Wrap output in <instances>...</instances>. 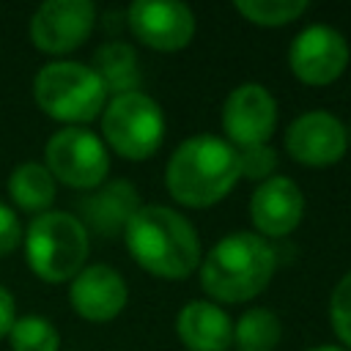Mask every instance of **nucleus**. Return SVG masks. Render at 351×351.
<instances>
[{"label": "nucleus", "mask_w": 351, "mask_h": 351, "mask_svg": "<svg viewBox=\"0 0 351 351\" xmlns=\"http://www.w3.org/2000/svg\"><path fill=\"white\" fill-rule=\"evenodd\" d=\"M132 258L151 274L184 280L200 263V239L186 217L167 206H140L123 228Z\"/></svg>", "instance_id": "nucleus-1"}, {"label": "nucleus", "mask_w": 351, "mask_h": 351, "mask_svg": "<svg viewBox=\"0 0 351 351\" xmlns=\"http://www.w3.org/2000/svg\"><path fill=\"white\" fill-rule=\"evenodd\" d=\"M239 181V154L228 140L197 134L184 140L165 170L167 192L189 208H206L222 200Z\"/></svg>", "instance_id": "nucleus-2"}, {"label": "nucleus", "mask_w": 351, "mask_h": 351, "mask_svg": "<svg viewBox=\"0 0 351 351\" xmlns=\"http://www.w3.org/2000/svg\"><path fill=\"white\" fill-rule=\"evenodd\" d=\"M277 269V252L258 233H230L219 239L200 263V282L217 302L255 299Z\"/></svg>", "instance_id": "nucleus-3"}, {"label": "nucleus", "mask_w": 351, "mask_h": 351, "mask_svg": "<svg viewBox=\"0 0 351 351\" xmlns=\"http://www.w3.org/2000/svg\"><path fill=\"white\" fill-rule=\"evenodd\" d=\"M25 258L47 282L74 280L88 258V228L69 211H44L25 230Z\"/></svg>", "instance_id": "nucleus-4"}, {"label": "nucleus", "mask_w": 351, "mask_h": 351, "mask_svg": "<svg viewBox=\"0 0 351 351\" xmlns=\"http://www.w3.org/2000/svg\"><path fill=\"white\" fill-rule=\"evenodd\" d=\"M33 96L49 118L63 123H88L107 104V90L96 71L74 60L47 63L33 80Z\"/></svg>", "instance_id": "nucleus-5"}, {"label": "nucleus", "mask_w": 351, "mask_h": 351, "mask_svg": "<svg viewBox=\"0 0 351 351\" xmlns=\"http://www.w3.org/2000/svg\"><path fill=\"white\" fill-rule=\"evenodd\" d=\"M101 132L115 154L123 159H148L165 137V115L159 104L140 93H118L101 110Z\"/></svg>", "instance_id": "nucleus-6"}, {"label": "nucleus", "mask_w": 351, "mask_h": 351, "mask_svg": "<svg viewBox=\"0 0 351 351\" xmlns=\"http://www.w3.org/2000/svg\"><path fill=\"white\" fill-rule=\"evenodd\" d=\"M44 159H47L44 167L52 173V178L74 189L99 186L110 170V156L104 143L93 132L80 126H66L55 132L47 140Z\"/></svg>", "instance_id": "nucleus-7"}, {"label": "nucleus", "mask_w": 351, "mask_h": 351, "mask_svg": "<svg viewBox=\"0 0 351 351\" xmlns=\"http://www.w3.org/2000/svg\"><path fill=\"white\" fill-rule=\"evenodd\" d=\"M96 8L90 0H47L30 19V41L41 52L63 55L90 36Z\"/></svg>", "instance_id": "nucleus-8"}, {"label": "nucleus", "mask_w": 351, "mask_h": 351, "mask_svg": "<svg viewBox=\"0 0 351 351\" xmlns=\"http://www.w3.org/2000/svg\"><path fill=\"white\" fill-rule=\"evenodd\" d=\"M288 66L304 85H329L348 66V44L335 27L310 25L291 41Z\"/></svg>", "instance_id": "nucleus-9"}, {"label": "nucleus", "mask_w": 351, "mask_h": 351, "mask_svg": "<svg viewBox=\"0 0 351 351\" xmlns=\"http://www.w3.org/2000/svg\"><path fill=\"white\" fill-rule=\"evenodd\" d=\"M274 126H277V101L263 85L244 82L230 90L222 107V129L228 132L233 148L266 143Z\"/></svg>", "instance_id": "nucleus-10"}, {"label": "nucleus", "mask_w": 351, "mask_h": 351, "mask_svg": "<svg viewBox=\"0 0 351 351\" xmlns=\"http://www.w3.org/2000/svg\"><path fill=\"white\" fill-rule=\"evenodd\" d=\"M132 33L151 49L176 52L195 36V16L189 5L176 0H137L129 5Z\"/></svg>", "instance_id": "nucleus-11"}, {"label": "nucleus", "mask_w": 351, "mask_h": 351, "mask_svg": "<svg viewBox=\"0 0 351 351\" xmlns=\"http://www.w3.org/2000/svg\"><path fill=\"white\" fill-rule=\"evenodd\" d=\"M348 148V129L324 110H310L299 115L285 132V151L307 165V167H326L343 159Z\"/></svg>", "instance_id": "nucleus-12"}, {"label": "nucleus", "mask_w": 351, "mask_h": 351, "mask_svg": "<svg viewBox=\"0 0 351 351\" xmlns=\"http://www.w3.org/2000/svg\"><path fill=\"white\" fill-rule=\"evenodd\" d=\"M126 296L129 291L123 277L104 263L82 266L69 285V302L74 313L96 324L115 318L126 307Z\"/></svg>", "instance_id": "nucleus-13"}, {"label": "nucleus", "mask_w": 351, "mask_h": 351, "mask_svg": "<svg viewBox=\"0 0 351 351\" xmlns=\"http://www.w3.org/2000/svg\"><path fill=\"white\" fill-rule=\"evenodd\" d=\"M304 214V195L302 189L285 178V176H271L258 184L250 200V217L252 225L258 228V236L280 239L288 236Z\"/></svg>", "instance_id": "nucleus-14"}, {"label": "nucleus", "mask_w": 351, "mask_h": 351, "mask_svg": "<svg viewBox=\"0 0 351 351\" xmlns=\"http://www.w3.org/2000/svg\"><path fill=\"white\" fill-rule=\"evenodd\" d=\"M176 332L189 351H228L233 343V324L214 302H186L176 318Z\"/></svg>", "instance_id": "nucleus-15"}, {"label": "nucleus", "mask_w": 351, "mask_h": 351, "mask_svg": "<svg viewBox=\"0 0 351 351\" xmlns=\"http://www.w3.org/2000/svg\"><path fill=\"white\" fill-rule=\"evenodd\" d=\"M137 208H140L137 189L129 181H110L99 186L93 195L80 200V214H82L80 222L82 225L88 222L96 233L112 236L126 228V222L132 219Z\"/></svg>", "instance_id": "nucleus-16"}, {"label": "nucleus", "mask_w": 351, "mask_h": 351, "mask_svg": "<svg viewBox=\"0 0 351 351\" xmlns=\"http://www.w3.org/2000/svg\"><path fill=\"white\" fill-rule=\"evenodd\" d=\"M96 77L101 80L107 93H129L137 90L140 85V71H137V55L129 44L121 41H110L101 49H96L93 55V66Z\"/></svg>", "instance_id": "nucleus-17"}, {"label": "nucleus", "mask_w": 351, "mask_h": 351, "mask_svg": "<svg viewBox=\"0 0 351 351\" xmlns=\"http://www.w3.org/2000/svg\"><path fill=\"white\" fill-rule=\"evenodd\" d=\"M8 195L19 208L44 214V208L55 200V178L44 165L25 162L8 176Z\"/></svg>", "instance_id": "nucleus-18"}, {"label": "nucleus", "mask_w": 351, "mask_h": 351, "mask_svg": "<svg viewBox=\"0 0 351 351\" xmlns=\"http://www.w3.org/2000/svg\"><path fill=\"white\" fill-rule=\"evenodd\" d=\"M282 337V324L271 310L252 307L233 324V343L239 351H274Z\"/></svg>", "instance_id": "nucleus-19"}, {"label": "nucleus", "mask_w": 351, "mask_h": 351, "mask_svg": "<svg viewBox=\"0 0 351 351\" xmlns=\"http://www.w3.org/2000/svg\"><path fill=\"white\" fill-rule=\"evenodd\" d=\"M233 8L252 25L280 27L299 19L307 11V3L304 0H236Z\"/></svg>", "instance_id": "nucleus-20"}, {"label": "nucleus", "mask_w": 351, "mask_h": 351, "mask_svg": "<svg viewBox=\"0 0 351 351\" xmlns=\"http://www.w3.org/2000/svg\"><path fill=\"white\" fill-rule=\"evenodd\" d=\"M8 340H11V351H58L60 346L58 329L41 315L16 318L11 324Z\"/></svg>", "instance_id": "nucleus-21"}, {"label": "nucleus", "mask_w": 351, "mask_h": 351, "mask_svg": "<svg viewBox=\"0 0 351 351\" xmlns=\"http://www.w3.org/2000/svg\"><path fill=\"white\" fill-rule=\"evenodd\" d=\"M236 154H239V176L252 178V181L271 178V173L277 167V154L271 145H266V143L244 145V148H236Z\"/></svg>", "instance_id": "nucleus-22"}, {"label": "nucleus", "mask_w": 351, "mask_h": 351, "mask_svg": "<svg viewBox=\"0 0 351 351\" xmlns=\"http://www.w3.org/2000/svg\"><path fill=\"white\" fill-rule=\"evenodd\" d=\"M329 315L337 337L351 348V271L335 285L332 302H329Z\"/></svg>", "instance_id": "nucleus-23"}, {"label": "nucleus", "mask_w": 351, "mask_h": 351, "mask_svg": "<svg viewBox=\"0 0 351 351\" xmlns=\"http://www.w3.org/2000/svg\"><path fill=\"white\" fill-rule=\"evenodd\" d=\"M22 241V228H19V219L16 214L11 211V206H5L0 200V255H8L19 247Z\"/></svg>", "instance_id": "nucleus-24"}, {"label": "nucleus", "mask_w": 351, "mask_h": 351, "mask_svg": "<svg viewBox=\"0 0 351 351\" xmlns=\"http://www.w3.org/2000/svg\"><path fill=\"white\" fill-rule=\"evenodd\" d=\"M14 296L0 285V337H5L11 332V324H14Z\"/></svg>", "instance_id": "nucleus-25"}, {"label": "nucleus", "mask_w": 351, "mask_h": 351, "mask_svg": "<svg viewBox=\"0 0 351 351\" xmlns=\"http://www.w3.org/2000/svg\"><path fill=\"white\" fill-rule=\"evenodd\" d=\"M307 351H343L340 346H315V348H307Z\"/></svg>", "instance_id": "nucleus-26"}]
</instances>
